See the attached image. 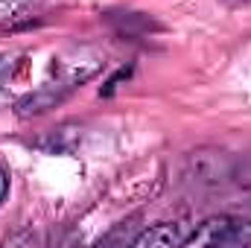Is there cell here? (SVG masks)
Instances as JSON below:
<instances>
[{
    "label": "cell",
    "mask_w": 251,
    "mask_h": 248,
    "mask_svg": "<svg viewBox=\"0 0 251 248\" xmlns=\"http://www.w3.org/2000/svg\"><path fill=\"white\" fill-rule=\"evenodd\" d=\"M184 246H196V248H204V246L243 248V246H251V219L231 216V213L210 216V219H204V222L190 234Z\"/></svg>",
    "instance_id": "1"
},
{
    "label": "cell",
    "mask_w": 251,
    "mask_h": 248,
    "mask_svg": "<svg viewBox=\"0 0 251 248\" xmlns=\"http://www.w3.org/2000/svg\"><path fill=\"white\" fill-rule=\"evenodd\" d=\"M73 88H76V82H70V79H64V76L56 79V82H47V85H41L38 91L21 97V99L15 102V114H18V117H38V114L56 108L59 102H64Z\"/></svg>",
    "instance_id": "2"
},
{
    "label": "cell",
    "mask_w": 251,
    "mask_h": 248,
    "mask_svg": "<svg viewBox=\"0 0 251 248\" xmlns=\"http://www.w3.org/2000/svg\"><path fill=\"white\" fill-rule=\"evenodd\" d=\"M187 231H184V225H170V222H158V225H152V228H146L143 234H137L134 240H131V246L134 248H176V246H184L187 243Z\"/></svg>",
    "instance_id": "3"
},
{
    "label": "cell",
    "mask_w": 251,
    "mask_h": 248,
    "mask_svg": "<svg viewBox=\"0 0 251 248\" xmlns=\"http://www.w3.org/2000/svg\"><path fill=\"white\" fill-rule=\"evenodd\" d=\"M35 3H41V0H0V21L15 18L18 12H24L26 6H35Z\"/></svg>",
    "instance_id": "4"
},
{
    "label": "cell",
    "mask_w": 251,
    "mask_h": 248,
    "mask_svg": "<svg viewBox=\"0 0 251 248\" xmlns=\"http://www.w3.org/2000/svg\"><path fill=\"white\" fill-rule=\"evenodd\" d=\"M128 76H131V67H120V70H117V73H114V76H111V79L100 88V97H111V94L120 88V82H126Z\"/></svg>",
    "instance_id": "5"
},
{
    "label": "cell",
    "mask_w": 251,
    "mask_h": 248,
    "mask_svg": "<svg viewBox=\"0 0 251 248\" xmlns=\"http://www.w3.org/2000/svg\"><path fill=\"white\" fill-rule=\"evenodd\" d=\"M15 64H18V56H15V53H3V56H0V88H3L6 79L12 76Z\"/></svg>",
    "instance_id": "6"
},
{
    "label": "cell",
    "mask_w": 251,
    "mask_h": 248,
    "mask_svg": "<svg viewBox=\"0 0 251 248\" xmlns=\"http://www.w3.org/2000/svg\"><path fill=\"white\" fill-rule=\"evenodd\" d=\"M6 193H9V175H6V170H0V201L6 198Z\"/></svg>",
    "instance_id": "7"
}]
</instances>
